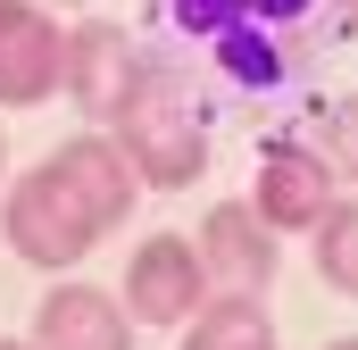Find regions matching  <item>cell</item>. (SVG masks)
Wrapping results in <instances>:
<instances>
[{"instance_id": "ba28073f", "label": "cell", "mask_w": 358, "mask_h": 350, "mask_svg": "<svg viewBox=\"0 0 358 350\" xmlns=\"http://www.w3.org/2000/svg\"><path fill=\"white\" fill-rule=\"evenodd\" d=\"M192 251H200V275H208L217 292H267L275 267H283V242L259 225L250 200H217V209L200 217Z\"/></svg>"}, {"instance_id": "30bf717a", "label": "cell", "mask_w": 358, "mask_h": 350, "mask_svg": "<svg viewBox=\"0 0 358 350\" xmlns=\"http://www.w3.org/2000/svg\"><path fill=\"white\" fill-rule=\"evenodd\" d=\"M176 334H183V350H275V326L259 309V292H208Z\"/></svg>"}, {"instance_id": "5b68a950", "label": "cell", "mask_w": 358, "mask_h": 350, "mask_svg": "<svg viewBox=\"0 0 358 350\" xmlns=\"http://www.w3.org/2000/svg\"><path fill=\"white\" fill-rule=\"evenodd\" d=\"M334 200H342V192H334V167H325L300 134H275L267 150H259L250 209H259V225H267V234H308Z\"/></svg>"}, {"instance_id": "8992f818", "label": "cell", "mask_w": 358, "mask_h": 350, "mask_svg": "<svg viewBox=\"0 0 358 350\" xmlns=\"http://www.w3.org/2000/svg\"><path fill=\"white\" fill-rule=\"evenodd\" d=\"M134 76H142V50H134V34H125L117 17H84V25L67 34V76H59V92L84 108L92 125H108V117L125 108Z\"/></svg>"}, {"instance_id": "52a82bcc", "label": "cell", "mask_w": 358, "mask_h": 350, "mask_svg": "<svg viewBox=\"0 0 358 350\" xmlns=\"http://www.w3.org/2000/svg\"><path fill=\"white\" fill-rule=\"evenodd\" d=\"M25 350H134V317H125L117 292H100L84 275H59V284L34 300Z\"/></svg>"}, {"instance_id": "8fae6325", "label": "cell", "mask_w": 358, "mask_h": 350, "mask_svg": "<svg viewBox=\"0 0 358 350\" xmlns=\"http://www.w3.org/2000/svg\"><path fill=\"white\" fill-rule=\"evenodd\" d=\"M308 259H317V275H325L334 292L358 300V200H334V209L308 225Z\"/></svg>"}, {"instance_id": "9a60e30c", "label": "cell", "mask_w": 358, "mask_h": 350, "mask_svg": "<svg viewBox=\"0 0 358 350\" xmlns=\"http://www.w3.org/2000/svg\"><path fill=\"white\" fill-rule=\"evenodd\" d=\"M42 8H92V0H42Z\"/></svg>"}, {"instance_id": "7a4b0ae2", "label": "cell", "mask_w": 358, "mask_h": 350, "mask_svg": "<svg viewBox=\"0 0 358 350\" xmlns=\"http://www.w3.org/2000/svg\"><path fill=\"white\" fill-rule=\"evenodd\" d=\"M0 242L17 251L25 267H42V275H67V267L92 259V242H100V225H92L84 209H76V192L42 167H25L8 192H0Z\"/></svg>"}, {"instance_id": "7c38bea8", "label": "cell", "mask_w": 358, "mask_h": 350, "mask_svg": "<svg viewBox=\"0 0 358 350\" xmlns=\"http://www.w3.org/2000/svg\"><path fill=\"white\" fill-rule=\"evenodd\" d=\"M325 167H334V183H358V92H334L317 117H308V134H300Z\"/></svg>"}, {"instance_id": "d6986e66", "label": "cell", "mask_w": 358, "mask_h": 350, "mask_svg": "<svg viewBox=\"0 0 358 350\" xmlns=\"http://www.w3.org/2000/svg\"><path fill=\"white\" fill-rule=\"evenodd\" d=\"M350 17H358V0H350Z\"/></svg>"}, {"instance_id": "6da1fadb", "label": "cell", "mask_w": 358, "mask_h": 350, "mask_svg": "<svg viewBox=\"0 0 358 350\" xmlns=\"http://www.w3.org/2000/svg\"><path fill=\"white\" fill-rule=\"evenodd\" d=\"M108 142L125 150L134 183H150V192H183V183L208 175V117H200L192 92H183L167 67H150V59H142V76L125 92V108L108 117Z\"/></svg>"}, {"instance_id": "5bb4252c", "label": "cell", "mask_w": 358, "mask_h": 350, "mask_svg": "<svg viewBox=\"0 0 358 350\" xmlns=\"http://www.w3.org/2000/svg\"><path fill=\"white\" fill-rule=\"evenodd\" d=\"M242 17H250V25H267V34H292V25H308V17H317V0H242Z\"/></svg>"}, {"instance_id": "3957f363", "label": "cell", "mask_w": 358, "mask_h": 350, "mask_svg": "<svg viewBox=\"0 0 358 350\" xmlns=\"http://www.w3.org/2000/svg\"><path fill=\"white\" fill-rule=\"evenodd\" d=\"M67 76V25L42 0H0V108H42Z\"/></svg>"}, {"instance_id": "2e32d148", "label": "cell", "mask_w": 358, "mask_h": 350, "mask_svg": "<svg viewBox=\"0 0 358 350\" xmlns=\"http://www.w3.org/2000/svg\"><path fill=\"white\" fill-rule=\"evenodd\" d=\"M325 350H358V334H342V342H325Z\"/></svg>"}, {"instance_id": "4fadbf2b", "label": "cell", "mask_w": 358, "mask_h": 350, "mask_svg": "<svg viewBox=\"0 0 358 350\" xmlns=\"http://www.w3.org/2000/svg\"><path fill=\"white\" fill-rule=\"evenodd\" d=\"M167 17H176L183 42H225L234 25H250V17H242V0H167Z\"/></svg>"}, {"instance_id": "277c9868", "label": "cell", "mask_w": 358, "mask_h": 350, "mask_svg": "<svg viewBox=\"0 0 358 350\" xmlns=\"http://www.w3.org/2000/svg\"><path fill=\"white\" fill-rule=\"evenodd\" d=\"M117 300H125V317H134V326H183V317L208 300V275H200L192 234H150V242H134Z\"/></svg>"}, {"instance_id": "e0dca14e", "label": "cell", "mask_w": 358, "mask_h": 350, "mask_svg": "<svg viewBox=\"0 0 358 350\" xmlns=\"http://www.w3.org/2000/svg\"><path fill=\"white\" fill-rule=\"evenodd\" d=\"M0 175H8V134H0Z\"/></svg>"}, {"instance_id": "9c48e42d", "label": "cell", "mask_w": 358, "mask_h": 350, "mask_svg": "<svg viewBox=\"0 0 358 350\" xmlns=\"http://www.w3.org/2000/svg\"><path fill=\"white\" fill-rule=\"evenodd\" d=\"M50 175L76 192V209L100 225V242L134 217V192H142V183H134V167H125V150L108 142V125H92V134H76V142H59V150H50Z\"/></svg>"}, {"instance_id": "ac0fdd59", "label": "cell", "mask_w": 358, "mask_h": 350, "mask_svg": "<svg viewBox=\"0 0 358 350\" xmlns=\"http://www.w3.org/2000/svg\"><path fill=\"white\" fill-rule=\"evenodd\" d=\"M0 350H25V342H0Z\"/></svg>"}]
</instances>
